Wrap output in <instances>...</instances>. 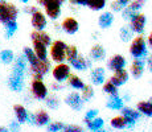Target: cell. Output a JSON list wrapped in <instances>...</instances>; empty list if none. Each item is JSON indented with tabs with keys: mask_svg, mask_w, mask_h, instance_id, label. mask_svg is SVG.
<instances>
[{
	"mask_svg": "<svg viewBox=\"0 0 152 132\" xmlns=\"http://www.w3.org/2000/svg\"><path fill=\"white\" fill-rule=\"evenodd\" d=\"M136 110L140 112V115L152 118V103L150 101H142L136 104Z\"/></svg>",
	"mask_w": 152,
	"mask_h": 132,
	"instance_id": "484cf974",
	"label": "cell"
},
{
	"mask_svg": "<svg viewBox=\"0 0 152 132\" xmlns=\"http://www.w3.org/2000/svg\"><path fill=\"white\" fill-rule=\"evenodd\" d=\"M82 99L83 102H89L90 99L94 96V89H93L91 86H89V85H85V87L82 89Z\"/></svg>",
	"mask_w": 152,
	"mask_h": 132,
	"instance_id": "ab89813d",
	"label": "cell"
},
{
	"mask_svg": "<svg viewBox=\"0 0 152 132\" xmlns=\"http://www.w3.org/2000/svg\"><path fill=\"white\" fill-rule=\"evenodd\" d=\"M31 40L32 41H40V42H42L44 45H46V46H49L53 41H52L50 39V36H49L46 32H44V31H34V32H32L31 33Z\"/></svg>",
	"mask_w": 152,
	"mask_h": 132,
	"instance_id": "d6986e66",
	"label": "cell"
},
{
	"mask_svg": "<svg viewBox=\"0 0 152 132\" xmlns=\"http://www.w3.org/2000/svg\"><path fill=\"white\" fill-rule=\"evenodd\" d=\"M31 91L32 95L39 101H42L48 96V87L42 82V79H33L31 83Z\"/></svg>",
	"mask_w": 152,
	"mask_h": 132,
	"instance_id": "52a82bcc",
	"label": "cell"
},
{
	"mask_svg": "<svg viewBox=\"0 0 152 132\" xmlns=\"http://www.w3.org/2000/svg\"><path fill=\"white\" fill-rule=\"evenodd\" d=\"M78 55V49L74 45H68L66 46V61L70 63L75 57Z\"/></svg>",
	"mask_w": 152,
	"mask_h": 132,
	"instance_id": "74e56055",
	"label": "cell"
},
{
	"mask_svg": "<svg viewBox=\"0 0 152 132\" xmlns=\"http://www.w3.org/2000/svg\"><path fill=\"white\" fill-rule=\"evenodd\" d=\"M123 101H130V95H128V94H126V95H123Z\"/></svg>",
	"mask_w": 152,
	"mask_h": 132,
	"instance_id": "9f6ffc18",
	"label": "cell"
},
{
	"mask_svg": "<svg viewBox=\"0 0 152 132\" xmlns=\"http://www.w3.org/2000/svg\"><path fill=\"white\" fill-rule=\"evenodd\" d=\"M65 103L74 111H81L83 107V99L78 93H70L65 98Z\"/></svg>",
	"mask_w": 152,
	"mask_h": 132,
	"instance_id": "30bf717a",
	"label": "cell"
},
{
	"mask_svg": "<svg viewBox=\"0 0 152 132\" xmlns=\"http://www.w3.org/2000/svg\"><path fill=\"white\" fill-rule=\"evenodd\" d=\"M45 104L46 107H49L50 110H57L58 106H60V99L54 95H50V96H46L45 98Z\"/></svg>",
	"mask_w": 152,
	"mask_h": 132,
	"instance_id": "8d00e7d4",
	"label": "cell"
},
{
	"mask_svg": "<svg viewBox=\"0 0 152 132\" xmlns=\"http://www.w3.org/2000/svg\"><path fill=\"white\" fill-rule=\"evenodd\" d=\"M91 60H89V58L83 57V55H80L78 54L77 57L74 58V60L70 62V66L73 67V69L78 70V71H85V70L90 69L91 67Z\"/></svg>",
	"mask_w": 152,
	"mask_h": 132,
	"instance_id": "7c38bea8",
	"label": "cell"
},
{
	"mask_svg": "<svg viewBox=\"0 0 152 132\" xmlns=\"http://www.w3.org/2000/svg\"><path fill=\"white\" fill-rule=\"evenodd\" d=\"M128 77H130V74H128L127 70H126V69H121V70L114 71V74L111 75V78H110V82L115 85L116 87H119V86H123V85L127 83Z\"/></svg>",
	"mask_w": 152,
	"mask_h": 132,
	"instance_id": "5bb4252c",
	"label": "cell"
},
{
	"mask_svg": "<svg viewBox=\"0 0 152 132\" xmlns=\"http://www.w3.org/2000/svg\"><path fill=\"white\" fill-rule=\"evenodd\" d=\"M52 90H54V91H61V90H64V85L60 83V82H56V83H52L50 85Z\"/></svg>",
	"mask_w": 152,
	"mask_h": 132,
	"instance_id": "c3c4849f",
	"label": "cell"
},
{
	"mask_svg": "<svg viewBox=\"0 0 152 132\" xmlns=\"http://www.w3.org/2000/svg\"><path fill=\"white\" fill-rule=\"evenodd\" d=\"M20 123L17 122V120H12V122L10 123V127H8V130L10 132H20Z\"/></svg>",
	"mask_w": 152,
	"mask_h": 132,
	"instance_id": "bcb514c9",
	"label": "cell"
},
{
	"mask_svg": "<svg viewBox=\"0 0 152 132\" xmlns=\"http://www.w3.org/2000/svg\"><path fill=\"white\" fill-rule=\"evenodd\" d=\"M27 123H29V124H32V125H34V114H29V112H28Z\"/></svg>",
	"mask_w": 152,
	"mask_h": 132,
	"instance_id": "816d5d0a",
	"label": "cell"
},
{
	"mask_svg": "<svg viewBox=\"0 0 152 132\" xmlns=\"http://www.w3.org/2000/svg\"><path fill=\"white\" fill-rule=\"evenodd\" d=\"M64 125H65V124H64L62 122L49 123V124H48V132H60V131H62Z\"/></svg>",
	"mask_w": 152,
	"mask_h": 132,
	"instance_id": "60d3db41",
	"label": "cell"
},
{
	"mask_svg": "<svg viewBox=\"0 0 152 132\" xmlns=\"http://www.w3.org/2000/svg\"><path fill=\"white\" fill-rule=\"evenodd\" d=\"M145 25H147V16H145L144 13L136 12L130 19V25H128V28L132 31V33L142 34L145 29Z\"/></svg>",
	"mask_w": 152,
	"mask_h": 132,
	"instance_id": "277c9868",
	"label": "cell"
},
{
	"mask_svg": "<svg viewBox=\"0 0 152 132\" xmlns=\"http://www.w3.org/2000/svg\"><path fill=\"white\" fill-rule=\"evenodd\" d=\"M17 28H19V25H17L16 20L7 23V24H5V37H7V39H11V37L17 32Z\"/></svg>",
	"mask_w": 152,
	"mask_h": 132,
	"instance_id": "e575fe53",
	"label": "cell"
},
{
	"mask_svg": "<svg viewBox=\"0 0 152 132\" xmlns=\"http://www.w3.org/2000/svg\"><path fill=\"white\" fill-rule=\"evenodd\" d=\"M0 1H4V0H0Z\"/></svg>",
	"mask_w": 152,
	"mask_h": 132,
	"instance_id": "6125c7cd",
	"label": "cell"
},
{
	"mask_svg": "<svg viewBox=\"0 0 152 132\" xmlns=\"http://www.w3.org/2000/svg\"><path fill=\"white\" fill-rule=\"evenodd\" d=\"M107 4V0H87L86 7L91 11H102Z\"/></svg>",
	"mask_w": 152,
	"mask_h": 132,
	"instance_id": "1f68e13d",
	"label": "cell"
},
{
	"mask_svg": "<svg viewBox=\"0 0 152 132\" xmlns=\"http://www.w3.org/2000/svg\"><path fill=\"white\" fill-rule=\"evenodd\" d=\"M121 1H122V3H123V4H124V5H128V3H130V1H131V0H121Z\"/></svg>",
	"mask_w": 152,
	"mask_h": 132,
	"instance_id": "6f0895ef",
	"label": "cell"
},
{
	"mask_svg": "<svg viewBox=\"0 0 152 132\" xmlns=\"http://www.w3.org/2000/svg\"><path fill=\"white\" fill-rule=\"evenodd\" d=\"M19 16V9L17 7L12 3L8 1H0V23L1 24H7L10 21H13V20L17 19Z\"/></svg>",
	"mask_w": 152,
	"mask_h": 132,
	"instance_id": "7a4b0ae2",
	"label": "cell"
},
{
	"mask_svg": "<svg viewBox=\"0 0 152 132\" xmlns=\"http://www.w3.org/2000/svg\"><path fill=\"white\" fill-rule=\"evenodd\" d=\"M27 60H25L24 55H19L15 61V65L12 67V75H16V77L24 78L25 71H27Z\"/></svg>",
	"mask_w": 152,
	"mask_h": 132,
	"instance_id": "8fae6325",
	"label": "cell"
},
{
	"mask_svg": "<svg viewBox=\"0 0 152 132\" xmlns=\"http://www.w3.org/2000/svg\"><path fill=\"white\" fill-rule=\"evenodd\" d=\"M50 70V62L48 60H39L34 65L31 66V71L33 74V79H42L45 74Z\"/></svg>",
	"mask_w": 152,
	"mask_h": 132,
	"instance_id": "5b68a950",
	"label": "cell"
},
{
	"mask_svg": "<svg viewBox=\"0 0 152 132\" xmlns=\"http://www.w3.org/2000/svg\"><path fill=\"white\" fill-rule=\"evenodd\" d=\"M61 28H62V31L65 32V33L68 34H75L78 32V29H80V24H78V21L74 19V17H65L64 19V21L61 23Z\"/></svg>",
	"mask_w": 152,
	"mask_h": 132,
	"instance_id": "4fadbf2b",
	"label": "cell"
},
{
	"mask_svg": "<svg viewBox=\"0 0 152 132\" xmlns=\"http://www.w3.org/2000/svg\"><path fill=\"white\" fill-rule=\"evenodd\" d=\"M50 122V116L46 111L39 110L34 114V124L39 125V127H44V125H48Z\"/></svg>",
	"mask_w": 152,
	"mask_h": 132,
	"instance_id": "cb8c5ba5",
	"label": "cell"
},
{
	"mask_svg": "<svg viewBox=\"0 0 152 132\" xmlns=\"http://www.w3.org/2000/svg\"><path fill=\"white\" fill-rule=\"evenodd\" d=\"M86 125H87V128H89L91 132H94V131H97V130H101V128H103V125H104V120L102 119V118H94V119H91V120H89V122H86Z\"/></svg>",
	"mask_w": 152,
	"mask_h": 132,
	"instance_id": "83f0119b",
	"label": "cell"
},
{
	"mask_svg": "<svg viewBox=\"0 0 152 132\" xmlns=\"http://www.w3.org/2000/svg\"><path fill=\"white\" fill-rule=\"evenodd\" d=\"M150 102H151V103H152V98H151V99H150Z\"/></svg>",
	"mask_w": 152,
	"mask_h": 132,
	"instance_id": "94428289",
	"label": "cell"
},
{
	"mask_svg": "<svg viewBox=\"0 0 152 132\" xmlns=\"http://www.w3.org/2000/svg\"><path fill=\"white\" fill-rule=\"evenodd\" d=\"M31 24L34 31H44L46 28V16L41 11L37 9L34 13L31 15Z\"/></svg>",
	"mask_w": 152,
	"mask_h": 132,
	"instance_id": "9c48e42d",
	"label": "cell"
},
{
	"mask_svg": "<svg viewBox=\"0 0 152 132\" xmlns=\"http://www.w3.org/2000/svg\"><path fill=\"white\" fill-rule=\"evenodd\" d=\"M36 11H37V8L34 7V5H28V7H24V12H25V13H28V15L34 13Z\"/></svg>",
	"mask_w": 152,
	"mask_h": 132,
	"instance_id": "681fc988",
	"label": "cell"
},
{
	"mask_svg": "<svg viewBox=\"0 0 152 132\" xmlns=\"http://www.w3.org/2000/svg\"><path fill=\"white\" fill-rule=\"evenodd\" d=\"M52 75H53L56 82H60V83L65 82L70 75V65L64 63V62L57 63V65L52 69Z\"/></svg>",
	"mask_w": 152,
	"mask_h": 132,
	"instance_id": "8992f818",
	"label": "cell"
},
{
	"mask_svg": "<svg viewBox=\"0 0 152 132\" xmlns=\"http://www.w3.org/2000/svg\"><path fill=\"white\" fill-rule=\"evenodd\" d=\"M145 42H147V45L150 46V48L152 49V31H151V33L148 34V37H147V41H145Z\"/></svg>",
	"mask_w": 152,
	"mask_h": 132,
	"instance_id": "db71d44e",
	"label": "cell"
},
{
	"mask_svg": "<svg viewBox=\"0 0 152 132\" xmlns=\"http://www.w3.org/2000/svg\"><path fill=\"white\" fill-rule=\"evenodd\" d=\"M106 57V50L102 45H94L91 46V50H90V60L91 61H103Z\"/></svg>",
	"mask_w": 152,
	"mask_h": 132,
	"instance_id": "ffe728a7",
	"label": "cell"
},
{
	"mask_svg": "<svg viewBox=\"0 0 152 132\" xmlns=\"http://www.w3.org/2000/svg\"><path fill=\"white\" fill-rule=\"evenodd\" d=\"M72 4H77V5H86L87 0H69Z\"/></svg>",
	"mask_w": 152,
	"mask_h": 132,
	"instance_id": "f907efd6",
	"label": "cell"
},
{
	"mask_svg": "<svg viewBox=\"0 0 152 132\" xmlns=\"http://www.w3.org/2000/svg\"><path fill=\"white\" fill-rule=\"evenodd\" d=\"M122 112V115L123 116H130V118H132V119H135V120H138L140 118V112L138 110H134V108H131V107H122L121 110H119Z\"/></svg>",
	"mask_w": 152,
	"mask_h": 132,
	"instance_id": "836d02e7",
	"label": "cell"
},
{
	"mask_svg": "<svg viewBox=\"0 0 152 132\" xmlns=\"http://www.w3.org/2000/svg\"><path fill=\"white\" fill-rule=\"evenodd\" d=\"M110 125L115 130H124L127 128L126 125V120H124V116L123 115H119V116H114L113 119L110 120Z\"/></svg>",
	"mask_w": 152,
	"mask_h": 132,
	"instance_id": "4dcf8cb0",
	"label": "cell"
},
{
	"mask_svg": "<svg viewBox=\"0 0 152 132\" xmlns=\"http://www.w3.org/2000/svg\"><path fill=\"white\" fill-rule=\"evenodd\" d=\"M144 4H145V0H131L127 7L130 8L131 11H134V12H139V11L144 7Z\"/></svg>",
	"mask_w": 152,
	"mask_h": 132,
	"instance_id": "f35d334b",
	"label": "cell"
},
{
	"mask_svg": "<svg viewBox=\"0 0 152 132\" xmlns=\"http://www.w3.org/2000/svg\"><path fill=\"white\" fill-rule=\"evenodd\" d=\"M98 112H99V111L97 110V108H93V110H89L86 114H85L83 122L86 123V122H89V120H91V119L97 118V116H98Z\"/></svg>",
	"mask_w": 152,
	"mask_h": 132,
	"instance_id": "ee69618b",
	"label": "cell"
},
{
	"mask_svg": "<svg viewBox=\"0 0 152 132\" xmlns=\"http://www.w3.org/2000/svg\"><path fill=\"white\" fill-rule=\"evenodd\" d=\"M23 55L25 57V60H27V62L29 63V66L34 65V63L39 61L37 55L34 54L33 49H32V48H28V46H25V48H24V50H23Z\"/></svg>",
	"mask_w": 152,
	"mask_h": 132,
	"instance_id": "f1b7e54d",
	"label": "cell"
},
{
	"mask_svg": "<svg viewBox=\"0 0 152 132\" xmlns=\"http://www.w3.org/2000/svg\"><path fill=\"white\" fill-rule=\"evenodd\" d=\"M62 132H83V128L77 124H68L64 125Z\"/></svg>",
	"mask_w": 152,
	"mask_h": 132,
	"instance_id": "7bdbcfd3",
	"label": "cell"
},
{
	"mask_svg": "<svg viewBox=\"0 0 152 132\" xmlns=\"http://www.w3.org/2000/svg\"><path fill=\"white\" fill-rule=\"evenodd\" d=\"M8 86H10V89L12 91H16V93L23 91V89H24V78L11 75L10 79H8Z\"/></svg>",
	"mask_w": 152,
	"mask_h": 132,
	"instance_id": "603a6c76",
	"label": "cell"
},
{
	"mask_svg": "<svg viewBox=\"0 0 152 132\" xmlns=\"http://www.w3.org/2000/svg\"><path fill=\"white\" fill-rule=\"evenodd\" d=\"M147 66H148V70L152 73V53L150 55H147Z\"/></svg>",
	"mask_w": 152,
	"mask_h": 132,
	"instance_id": "f5cc1de1",
	"label": "cell"
},
{
	"mask_svg": "<svg viewBox=\"0 0 152 132\" xmlns=\"http://www.w3.org/2000/svg\"><path fill=\"white\" fill-rule=\"evenodd\" d=\"M90 81L94 86H101L106 82V71L103 67L98 66L95 69H93V71L90 73Z\"/></svg>",
	"mask_w": 152,
	"mask_h": 132,
	"instance_id": "9a60e30c",
	"label": "cell"
},
{
	"mask_svg": "<svg viewBox=\"0 0 152 132\" xmlns=\"http://www.w3.org/2000/svg\"><path fill=\"white\" fill-rule=\"evenodd\" d=\"M15 60V54L12 50L10 49H4V50L0 52V62L4 63V65H10Z\"/></svg>",
	"mask_w": 152,
	"mask_h": 132,
	"instance_id": "f546056e",
	"label": "cell"
},
{
	"mask_svg": "<svg viewBox=\"0 0 152 132\" xmlns=\"http://www.w3.org/2000/svg\"><path fill=\"white\" fill-rule=\"evenodd\" d=\"M94 132H107V131H104L103 128H101V130H97V131H94Z\"/></svg>",
	"mask_w": 152,
	"mask_h": 132,
	"instance_id": "91938a15",
	"label": "cell"
},
{
	"mask_svg": "<svg viewBox=\"0 0 152 132\" xmlns=\"http://www.w3.org/2000/svg\"><path fill=\"white\" fill-rule=\"evenodd\" d=\"M0 132H10L7 127H0Z\"/></svg>",
	"mask_w": 152,
	"mask_h": 132,
	"instance_id": "11a10c76",
	"label": "cell"
},
{
	"mask_svg": "<svg viewBox=\"0 0 152 132\" xmlns=\"http://www.w3.org/2000/svg\"><path fill=\"white\" fill-rule=\"evenodd\" d=\"M136 12H134V11H131L128 7H126L122 9V19L123 20H127V21H130V19L134 16Z\"/></svg>",
	"mask_w": 152,
	"mask_h": 132,
	"instance_id": "f6af8a7d",
	"label": "cell"
},
{
	"mask_svg": "<svg viewBox=\"0 0 152 132\" xmlns=\"http://www.w3.org/2000/svg\"><path fill=\"white\" fill-rule=\"evenodd\" d=\"M110 7H111V11H113V12H122V9L126 8L127 5H124L121 0H114V1L111 3Z\"/></svg>",
	"mask_w": 152,
	"mask_h": 132,
	"instance_id": "b9f144b4",
	"label": "cell"
},
{
	"mask_svg": "<svg viewBox=\"0 0 152 132\" xmlns=\"http://www.w3.org/2000/svg\"><path fill=\"white\" fill-rule=\"evenodd\" d=\"M13 112H15V116H16V120L20 123V124L27 123L28 111L23 104H15L13 106Z\"/></svg>",
	"mask_w": 152,
	"mask_h": 132,
	"instance_id": "7402d4cb",
	"label": "cell"
},
{
	"mask_svg": "<svg viewBox=\"0 0 152 132\" xmlns=\"http://www.w3.org/2000/svg\"><path fill=\"white\" fill-rule=\"evenodd\" d=\"M66 44L62 40H56L50 44V58L56 63H61L66 60Z\"/></svg>",
	"mask_w": 152,
	"mask_h": 132,
	"instance_id": "3957f363",
	"label": "cell"
},
{
	"mask_svg": "<svg viewBox=\"0 0 152 132\" xmlns=\"http://www.w3.org/2000/svg\"><path fill=\"white\" fill-rule=\"evenodd\" d=\"M19 1H20V3H23V4H27L29 0H19Z\"/></svg>",
	"mask_w": 152,
	"mask_h": 132,
	"instance_id": "680465c9",
	"label": "cell"
},
{
	"mask_svg": "<svg viewBox=\"0 0 152 132\" xmlns=\"http://www.w3.org/2000/svg\"><path fill=\"white\" fill-rule=\"evenodd\" d=\"M68 81H69V86L73 87V89H75V90H82L85 87V82L80 77H78V75L70 74L69 78H68Z\"/></svg>",
	"mask_w": 152,
	"mask_h": 132,
	"instance_id": "4316f807",
	"label": "cell"
},
{
	"mask_svg": "<svg viewBox=\"0 0 152 132\" xmlns=\"http://www.w3.org/2000/svg\"><path fill=\"white\" fill-rule=\"evenodd\" d=\"M50 3H58V4L64 5V3H65V0H39V4L40 5H45V4H50Z\"/></svg>",
	"mask_w": 152,
	"mask_h": 132,
	"instance_id": "7dc6e473",
	"label": "cell"
},
{
	"mask_svg": "<svg viewBox=\"0 0 152 132\" xmlns=\"http://www.w3.org/2000/svg\"><path fill=\"white\" fill-rule=\"evenodd\" d=\"M126 63V57L122 54H114L111 55L107 61V69L111 70V71H116V70H121V69H124Z\"/></svg>",
	"mask_w": 152,
	"mask_h": 132,
	"instance_id": "ba28073f",
	"label": "cell"
},
{
	"mask_svg": "<svg viewBox=\"0 0 152 132\" xmlns=\"http://www.w3.org/2000/svg\"><path fill=\"white\" fill-rule=\"evenodd\" d=\"M124 106V101L119 95H110L109 101L106 103V107L114 111H119Z\"/></svg>",
	"mask_w": 152,
	"mask_h": 132,
	"instance_id": "d4e9b609",
	"label": "cell"
},
{
	"mask_svg": "<svg viewBox=\"0 0 152 132\" xmlns=\"http://www.w3.org/2000/svg\"><path fill=\"white\" fill-rule=\"evenodd\" d=\"M119 37H121V40L123 42H127V41H131L134 39V33L128 26H122L119 29Z\"/></svg>",
	"mask_w": 152,
	"mask_h": 132,
	"instance_id": "d6a6232c",
	"label": "cell"
},
{
	"mask_svg": "<svg viewBox=\"0 0 152 132\" xmlns=\"http://www.w3.org/2000/svg\"><path fill=\"white\" fill-rule=\"evenodd\" d=\"M102 90L106 94H109V95H118V87L114 83H111L110 81L104 82L103 86H102Z\"/></svg>",
	"mask_w": 152,
	"mask_h": 132,
	"instance_id": "d590c367",
	"label": "cell"
},
{
	"mask_svg": "<svg viewBox=\"0 0 152 132\" xmlns=\"http://www.w3.org/2000/svg\"><path fill=\"white\" fill-rule=\"evenodd\" d=\"M143 73H144V62H143V60L134 58V61L131 62L130 66V74L135 79H139L143 75Z\"/></svg>",
	"mask_w": 152,
	"mask_h": 132,
	"instance_id": "e0dca14e",
	"label": "cell"
},
{
	"mask_svg": "<svg viewBox=\"0 0 152 132\" xmlns=\"http://www.w3.org/2000/svg\"><path fill=\"white\" fill-rule=\"evenodd\" d=\"M114 23V15L113 12H102L98 17V25L102 29H109Z\"/></svg>",
	"mask_w": 152,
	"mask_h": 132,
	"instance_id": "ac0fdd59",
	"label": "cell"
},
{
	"mask_svg": "<svg viewBox=\"0 0 152 132\" xmlns=\"http://www.w3.org/2000/svg\"><path fill=\"white\" fill-rule=\"evenodd\" d=\"M33 42V52L34 54L37 55L39 60H48V49H46V45H44L40 41H32Z\"/></svg>",
	"mask_w": 152,
	"mask_h": 132,
	"instance_id": "44dd1931",
	"label": "cell"
},
{
	"mask_svg": "<svg viewBox=\"0 0 152 132\" xmlns=\"http://www.w3.org/2000/svg\"><path fill=\"white\" fill-rule=\"evenodd\" d=\"M61 7L62 5L58 3H50V4H45L44 9H45V16H48L50 20H57L61 15Z\"/></svg>",
	"mask_w": 152,
	"mask_h": 132,
	"instance_id": "2e32d148",
	"label": "cell"
},
{
	"mask_svg": "<svg viewBox=\"0 0 152 132\" xmlns=\"http://www.w3.org/2000/svg\"><path fill=\"white\" fill-rule=\"evenodd\" d=\"M128 52H130V55L132 58H139V60H143L148 55L147 42H145L144 37L142 34H138V37H134L131 40Z\"/></svg>",
	"mask_w": 152,
	"mask_h": 132,
	"instance_id": "6da1fadb",
	"label": "cell"
}]
</instances>
